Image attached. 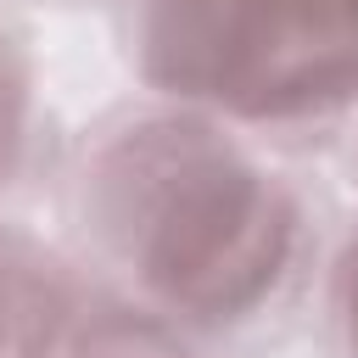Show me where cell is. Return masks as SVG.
<instances>
[{"label": "cell", "mask_w": 358, "mask_h": 358, "mask_svg": "<svg viewBox=\"0 0 358 358\" xmlns=\"http://www.w3.org/2000/svg\"><path fill=\"white\" fill-rule=\"evenodd\" d=\"M106 218L140 280L179 313L235 319L285 268V190L218 134L140 129L106 162Z\"/></svg>", "instance_id": "obj_1"}, {"label": "cell", "mask_w": 358, "mask_h": 358, "mask_svg": "<svg viewBox=\"0 0 358 358\" xmlns=\"http://www.w3.org/2000/svg\"><path fill=\"white\" fill-rule=\"evenodd\" d=\"M145 73L241 117H296L358 90V0H151Z\"/></svg>", "instance_id": "obj_2"}, {"label": "cell", "mask_w": 358, "mask_h": 358, "mask_svg": "<svg viewBox=\"0 0 358 358\" xmlns=\"http://www.w3.org/2000/svg\"><path fill=\"white\" fill-rule=\"evenodd\" d=\"M78 358H190V352H179L168 336H157L145 324H101L84 336Z\"/></svg>", "instance_id": "obj_3"}, {"label": "cell", "mask_w": 358, "mask_h": 358, "mask_svg": "<svg viewBox=\"0 0 358 358\" xmlns=\"http://www.w3.org/2000/svg\"><path fill=\"white\" fill-rule=\"evenodd\" d=\"M17 123H22V73H17V62L0 39V173L17 151Z\"/></svg>", "instance_id": "obj_4"}, {"label": "cell", "mask_w": 358, "mask_h": 358, "mask_svg": "<svg viewBox=\"0 0 358 358\" xmlns=\"http://www.w3.org/2000/svg\"><path fill=\"white\" fill-rule=\"evenodd\" d=\"M347 341L358 352V246H352V268H347Z\"/></svg>", "instance_id": "obj_5"}]
</instances>
